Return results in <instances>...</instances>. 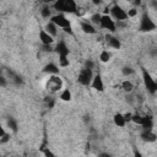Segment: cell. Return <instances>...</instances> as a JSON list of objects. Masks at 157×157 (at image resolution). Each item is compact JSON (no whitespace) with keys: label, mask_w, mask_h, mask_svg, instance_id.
Returning <instances> with one entry per match:
<instances>
[{"label":"cell","mask_w":157,"mask_h":157,"mask_svg":"<svg viewBox=\"0 0 157 157\" xmlns=\"http://www.w3.org/2000/svg\"><path fill=\"white\" fill-rule=\"evenodd\" d=\"M42 50L48 53V52H53V50H54V48H53L52 45H43V44H42Z\"/></svg>","instance_id":"obj_33"},{"label":"cell","mask_w":157,"mask_h":157,"mask_svg":"<svg viewBox=\"0 0 157 157\" xmlns=\"http://www.w3.org/2000/svg\"><path fill=\"white\" fill-rule=\"evenodd\" d=\"M56 0H43V2L44 4H54Z\"/></svg>","instance_id":"obj_39"},{"label":"cell","mask_w":157,"mask_h":157,"mask_svg":"<svg viewBox=\"0 0 157 157\" xmlns=\"http://www.w3.org/2000/svg\"><path fill=\"white\" fill-rule=\"evenodd\" d=\"M7 86V78L5 76H0V87H6Z\"/></svg>","instance_id":"obj_31"},{"label":"cell","mask_w":157,"mask_h":157,"mask_svg":"<svg viewBox=\"0 0 157 157\" xmlns=\"http://www.w3.org/2000/svg\"><path fill=\"white\" fill-rule=\"evenodd\" d=\"M9 141H10V135L5 132V134L0 137V144H6V142H9Z\"/></svg>","instance_id":"obj_30"},{"label":"cell","mask_w":157,"mask_h":157,"mask_svg":"<svg viewBox=\"0 0 157 157\" xmlns=\"http://www.w3.org/2000/svg\"><path fill=\"white\" fill-rule=\"evenodd\" d=\"M59 98L63 101V102H70L71 98H72V94H71V91L69 88H64L60 94H59Z\"/></svg>","instance_id":"obj_20"},{"label":"cell","mask_w":157,"mask_h":157,"mask_svg":"<svg viewBox=\"0 0 157 157\" xmlns=\"http://www.w3.org/2000/svg\"><path fill=\"white\" fill-rule=\"evenodd\" d=\"M121 74L124 76H130V75L134 74V69L131 66H123L121 67Z\"/></svg>","instance_id":"obj_28"},{"label":"cell","mask_w":157,"mask_h":157,"mask_svg":"<svg viewBox=\"0 0 157 157\" xmlns=\"http://www.w3.org/2000/svg\"><path fill=\"white\" fill-rule=\"evenodd\" d=\"M83 120H85V123H87V121H90V115H87V114H86V115L83 117Z\"/></svg>","instance_id":"obj_42"},{"label":"cell","mask_w":157,"mask_h":157,"mask_svg":"<svg viewBox=\"0 0 157 157\" xmlns=\"http://www.w3.org/2000/svg\"><path fill=\"white\" fill-rule=\"evenodd\" d=\"M132 2H134L135 6H140L141 5V0H132Z\"/></svg>","instance_id":"obj_38"},{"label":"cell","mask_w":157,"mask_h":157,"mask_svg":"<svg viewBox=\"0 0 157 157\" xmlns=\"http://www.w3.org/2000/svg\"><path fill=\"white\" fill-rule=\"evenodd\" d=\"M126 15H128V18H129V17H135V16H137V7H136V6L131 7L130 10L126 11Z\"/></svg>","instance_id":"obj_29"},{"label":"cell","mask_w":157,"mask_h":157,"mask_svg":"<svg viewBox=\"0 0 157 157\" xmlns=\"http://www.w3.org/2000/svg\"><path fill=\"white\" fill-rule=\"evenodd\" d=\"M5 132H6V131H5V129H4V126H2V124L0 123V137H1V136H2V135H4Z\"/></svg>","instance_id":"obj_37"},{"label":"cell","mask_w":157,"mask_h":157,"mask_svg":"<svg viewBox=\"0 0 157 157\" xmlns=\"http://www.w3.org/2000/svg\"><path fill=\"white\" fill-rule=\"evenodd\" d=\"M53 7L60 13H75L77 12L76 0H56L53 4Z\"/></svg>","instance_id":"obj_1"},{"label":"cell","mask_w":157,"mask_h":157,"mask_svg":"<svg viewBox=\"0 0 157 157\" xmlns=\"http://www.w3.org/2000/svg\"><path fill=\"white\" fill-rule=\"evenodd\" d=\"M91 1H92L94 5H99V4L102 2V0H91Z\"/></svg>","instance_id":"obj_41"},{"label":"cell","mask_w":157,"mask_h":157,"mask_svg":"<svg viewBox=\"0 0 157 157\" xmlns=\"http://www.w3.org/2000/svg\"><path fill=\"white\" fill-rule=\"evenodd\" d=\"M63 87V80L58 75H49V78L45 83V88L49 93L59 92Z\"/></svg>","instance_id":"obj_2"},{"label":"cell","mask_w":157,"mask_h":157,"mask_svg":"<svg viewBox=\"0 0 157 157\" xmlns=\"http://www.w3.org/2000/svg\"><path fill=\"white\" fill-rule=\"evenodd\" d=\"M50 21L54 22L58 27L63 28V29H66V28H71V22L70 20L65 16V13H58V15H54L50 17Z\"/></svg>","instance_id":"obj_7"},{"label":"cell","mask_w":157,"mask_h":157,"mask_svg":"<svg viewBox=\"0 0 157 157\" xmlns=\"http://www.w3.org/2000/svg\"><path fill=\"white\" fill-rule=\"evenodd\" d=\"M110 58H112V54H110V52L107 50V49H103V50L99 53V60H101V63H108V61L110 60Z\"/></svg>","instance_id":"obj_21"},{"label":"cell","mask_w":157,"mask_h":157,"mask_svg":"<svg viewBox=\"0 0 157 157\" xmlns=\"http://www.w3.org/2000/svg\"><path fill=\"white\" fill-rule=\"evenodd\" d=\"M80 27H81V31L86 34H96L97 33V29L94 28V26L88 21H82L80 23Z\"/></svg>","instance_id":"obj_13"},{"label":"cell","mask_w":157,"mask_h":157,"mask_svg":"<svg viewBox=\"0 0 157 157\" xmlns=\"http://www.w3.org/2000/svg\"><path fill=\"white\" fill-rule=\"evenodd\" d=\"M39 40L43 45H52L54 43V37H52L44 28L39 31Z\"/></svg>","instance_id":"obj_10"},{"label":"cell","mask_w":157,"mask_h":157,"mask_svg":"<svg viewBox=\"0 0 157 157\" xmlns=\"http://www.w3.org/2000/svg\"><path fill=\"white\" fill-rule=\"evenodd\" d=\"M58 28H59V27H58L54 22L49 21V22L45 25V28H44V29H45V31H47L52 37H55V36L58 34Z\"/></svg>","instance_id":"obj_18"},{"label":"cell","mask_w":157,"mask_h":157,"mask_svg":"<svg viewBox=\"0 0 157 157\" xmlns=\"http://www.w3.org/2000/svg\"><path fill=\"white\" fill-rule=\"evenodd\" d=\"M43 72L48 75H58L59 74V66L54 63H48L43 67Z\"/></svg>","instance_id":"obj_14"},{"label":"cell","mask_w":157,"mask_h":157,"mask_svg":"<svg viewBox=\"0 0 157 157\" xmlns=\"http://www.w3.org/2000/svg\"><path fill=\"white\" fill-rule=\"evenodd\" d=\"M7 74H9V78H10V82L13 83L15 86H21L23 83V80L20 75H17L16 72H13L12 70H7Z\"/></svg>","instance_id":"obj_15"},{"label":"cell","mask_w":157,"mask_h":157,"mask_svg":"<svg viewBox=\"0 0 157 157\" xmlns=\"http://www.w3.org/2000/svg\"><path fill=\"white\" fill-rule=\"evenodd\" d=\"M98 26L103 29H107L108 32H112V33L115 32V29H117V23L112 18V16H109V15H102Z\"/></svg>","instance_id":"obj_5"},{"label":"cell","mask_w":157,"mask_h":157,"mask_svg":"<svg viewBox=\"0 0 157 157\" xmlns=\"http://www.w3.org/2000/svg\"><path fill=\"white\" fill-rule=\"evenodd\" d=\"M98 156H101V157H109V153H105V152H102V153H99Z\"/></svg>","instance_id":"obj_40"},{"label":"cell","mask_w":157,"mask_h":157,"mask_svg":"<svg viewBox=\"0 0 157 157\" xmlns=\"http://www.w3.org/2000/svg\"><path fill=\"white\" fill-rule=\"evenodd\" d=\"M6 124H7V128H9L12 132H17V130H18V124H17V120H16L15 118H12V117L7 118Z\"/></svg>","instance_id":"obj_19"},{"label":"cell","mask_w":157,"mask_h":157,"mask_svg":"<svg viewBox=\"0 0 157 157\" xmlns=\"http://www.w3.org/2000/svg\"><path fill=\"white\" fill-rule=\"evenodd\" d=\"M54 52H55L58 55H69L70 49H69V47L66 45V43H65L64 40H60V42L56 43V45H55V48H54Z\"/></svg>","instance_id":"obj_12"},{"label":"cell","mask_w":157,"mask_h":157,"mask_svg":"<svg viewBox=\"0 0 157 157\" xmlns=\"http://www.w3.org/2000/svg\"><path fill=\"white\" fill-rule=\"evenodd\" d=\"M121 88L125 91V92H131L132 90H134V85H132V82L131 81H129V80H124L123 82H121Z\"/></svg>","instance_id":"obj_24"},{"label":"cell","mask_w":157,"mask_h":157,"mask_svg":"<svg viewBox=\"0 0 157 157\" xmlns=\"http://www.w3.org/2000/svg\"><path fill=\"white\" fill-rule=\"evenodd\" d=\"M141 137L144 141L146 142H155L156 141V134L152 131V129H146L142 131L141 134Z\"/></svg>","instance_id":"obj_16"},{"label":"cell","mask_w":157,"mask_h":157,"mask_svg":"<svg viewBox=\"0 0 157 157\" xmlns=\"http://www.w3.org/2000/svg\"><path fill=\"white\" fill-rule=\"evenodd\" d=\"M142 80H144V85H145L147 92L150 94H156V92H157V83H156L155 78L151 76V74L146 69H142Z\"/></svg>","instance_id":"obj_3"},{"label":"cell","mask_w":157,"mask_h":157,"mask_svg":"<svg viewBox=\"0 0 157 157\" xmlns=\"http://www.w3.org/2000/svg\"><path fill=\"white\" fill-rule=\"evenodd\" d=\"M113 121H114L115 126H118V128H124L126 125V121H125L124 115L121 113H115L113 115Z\"/></svg>","instance_id":"obj_17"},{"label":"cell","mask_w":157,"mask_h":157,"mask_svg":"<svg viewBox=\"0 0 157 157\" xmlns=\"http://www.w3.org/2000/svg\"><path fill=\"white\" fill-rule=\"evenodd\" d=\"M45 101H47V103H48V107H49V108H52V107L54 105V101H53L50 97H47V99H45Z\"/></svg>","instance_id":"obj_35"},{"label":"cell","mask_w":157,"mask_h":157,"mask_svg":"<svg viewBox=\"0 0 157 157\" xmlns=\"http://www.w3.org/2000/svg\"><path fill=\"white\" fill-rule=\"evenodd\" d=\"M85 67H87V69H92V70H93V67H94V63H93L92 60H86V61H85Z\"/></svg>","instance_id":"obj_32"},{"label":"cell","mask_w":157,"mask_h":157,"mask_svg":"<svg viewBox=\"0 0 157 157\" xmlns=\"http://www.w3.org/2000/svg\"><path fill=\"white\" fill-rule=\"evenodd\" d=\"M141 126L144 128V130H146V129H152V126H153L152 118H150V117H144V120H142Z\"/></svg>","instance_id":"obj_23"},{"label":"cell","mask_w":157,"mask_h":157,"mask_svg":"<svg viewBox=\"0 0 157 157\" xmlns=\"http://www.w3.org/2000/svg\"><path fill=\"white\" fill-rule=\"evenodd\" d=\"M92 77H93V71L92 69H87V67H83L78 76H77V82L82 86H90L91 81H92Z\"/></svg>","instance_id":"obj_8"},{"label":"cell","mask_w":157,"mask_h":157,"mask_svg":"<svg viewBox=\"0 0 157 157\" xmlns=\"http://www.w3.org/2000/svg\"><path fill=\"white\" fill-rule=\"evenodd\" d=\"M142 120H144V117L140 115V114H132V115H131V121L135 123V124L141 125V124H142Z\"/></svg>","instance_id":"obj_26"},{"label":"cell","mask_w":157,"mask_h":157,"mask_svg":"<svg viewBox=\"0 0 157 157\" xmlns=\"http://www.w3.org/2000/svg\"><path fill=\"white\" fill-rule=\"evenodd\" d=\"M90 87H92L94 91H98V92H103L104 91V82H103V78L99 74H93V77H92V81L90 83Z\"/></svg>","instance_id":"obj_9"},{"label":"cell","mask_w":157,"mask_h":157,"mask_svg":"<svg viewBox=\"0 0 157 157\" xmlns=\"http://www.w3.org/2000/svg\"><path fill=\"white\" fill-rule=\"evenodd\" d=\"M123 115H124V119H125L126 123L131 121V115H132V113H125V114H123Z\"/></svg>","instance_id":"obj_34"},{"label":"cell","mask_w":157,"mask_h":157,"mask_svg":"<svg viewBox=\"0 0 157 157\" xmlns=\"http://www.w3.org/2000/svg\"><path fill=\"white\" fill-rule=\"evenodd\" d=\"M40 15H42V17H44V18H50V17H52V10H50V7H49L48 5L43 6V7L40 9Z\"/></svg>","instance_id":"obj_25"},{"label":"cell","mask_w":157,"mask_h":157,"mask_svg":"<svg viewBox=\"0 0 157 157\" xmlns=\"http://www.w3.org/2000/svg\"><path fill=\"white\" fill-rule=\"evenodd\" d=\"M109 13L112 16L113 20H117L118 22L119 21H126L128 20V15H126V11L120 6V5H114L109 9Z\"/></svg>","instance_id":"obj_6"},{"label":"cell","mask_w":157,"mask_h":157,"mask_svg":"<svg viewBox=\"0 0 157 157\" xmlns=\"http://www.w3.org/2000/svg\"><path fill=\"white\" fill-rule=\"evenodd\" d=\"M139 29L141 32H152L156 29V23L153 22V20L150 17V15L147 12H144L140 20V27Z\"/></svg>","instance_id":"obj_4"},{"label":"cell","mask_w":157,"mask_h":157,"mask_svg":"<svg viewBox=\"0 0 157 157\" xmlns=\"http://www.w3.org/2000/svg\"><path fill=\"white\" fill-rule=\"evenodd\" d=\"M43 153H44L47 157H54V156H55V155H54L52 151H49V150H44V151H43Z\"/></svg>","instance_id":"obj_36"},{"label":"cell","mask_w":157,"mask_h":157,"mask_svg":"<svg viewBox=\"0 0 157 157\" xmlns=\"http://www.w3.org/2000/svg\"><path fill=\"white\" fill-rule=\"evenodd\" d=\"M101 13H93L92 16H91V18H90V22L92 23V25H99V21H101Z\"/></svg>","instance_id":"obj_27"},{"label":"cell","mask_w":157,"mask_h":157,"mask_svg":"<svg viewBox=\"0 0 157 157\" xmlns=\"http://www.w3.org/2000/svg\"><path fill=\"white\" fill-rule=\"evenodd\" d=\"M59 66L60 67H67L70 65V60H69V55H59Z\"/></svg>","instance_id":"obj_22"},{"label":"cell","mask_w":157,"mask_h":157,"mask_svg":"<svg viewBox=\"0 0 157 157\" xmlns=\"http://www.w3.org/2000/svg\"><path fill=\"white\" fill-rule=\"evenodd\" d=\"M105 40H107V44L113 48V49H120L121 48V42L119 40L118 37L115 36H112V34H107L105 36Z\"/></svg>","instance_id":"obj_11"}]
</instances>
